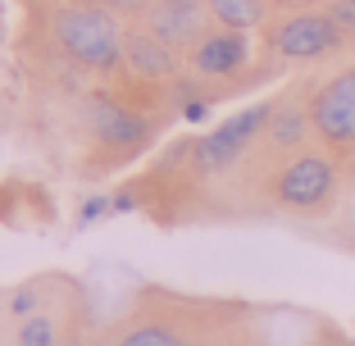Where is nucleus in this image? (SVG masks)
I'll return each mask as SVG.
<instances>
[{"label":"nucleus","instance_id":"f257e3e1","mask_svg":"<svg viewBox=\"0 0 355 346\" xmlns=\"http://www.w3.org/2000/svg\"><path fill=\"white\" fill-rule=\"evenodd\" d=\"M123 37L114 14L105 5H69L55 14V42L64 46V55L96 73H114L123 64Z\"/></svg>","mask_w":355,"mask_h":346},{"label":"nucleus","instance_id":"f03ea898","mask_svg":"<svg viewBox=\"0 0 355 346\" xmlns=\"http://www.w3.org/2000/svg\"><path fill=\"white\" fill-rule=\"evenodd\" d=\"M333 196H337V164L328 155H319V150H301L273 178V200L282 210L314 214V210H324Z\"/></svg>","mask_w":355,"mask_h":346},{"label":"nucleus","instance_id":"7ed1b4c3","mask_svg":"<svg viewBox=\"0 0 355 346\" xmlns=\"http://www.w3.org/2000/svg\"><path fill=\"white\" fill-rule=\"evenodd\" d=\"M269 119H273L269 101H260V105L232 114L228 123H219L214 132H205L200 141H191V164H196L200 173H223V168H232L246 150H251L255 137L269 128Z\"/></svg>","mask_w":355,"mask_h":346},{"label":"nucleus","instance_id":"20e7f679","mask_svg":"<svg viewBox=\"0 0 355 346\" xmlns=\"http://www.w3.org/2000/svg\"><path fill=\"white\" fill-rule=\"evenodd\" d=\"M269 46L282 60H324V55L346 46V32L328 19V10H301V14H287L282 23H273Z\"/></svg>","mask_w":355,"mask_h":346},{"label":"nucleus","instance_id":"39448f33","mask_svg":"<svg viewBox=\"0 0 355 346\" xmlns=\"http://www.w3.org/2000/svg\"><path fill=\"white\" fill-rule=\"evenodd\" d=\"M310 123L333 150L355 146V69L319 87V96L310 101Z\"/></svg>","mask_w":355,"mask_h":346},{"label":"nucleus","instance_id":"423d86ee","mask_svg":"<svg viewBox=\"0 0 355 346\" xmlns=\"http://www.w3.org/2000/svg\"><path fill=\"white\" fill-rule=\"evenodd\" d=\"M87 128L101 146H114V150H141L155 132V123L141 114H132L128 105L110 101V96H92L87 101Z\"/></svg>","mask_w":355,"mask_h":346},{"label":"nucleus","instance_id":"0eeeda50","mask_svg":"<svg viewBox=\"0 0 355 346\" xmlns=\"http://www.w3.org/2000/svg\"><path fill=\"white\" fill-rule=\"evenodd\" d=\"M205 0H150L146 5V32H155L164 46L187 51L205 37Z\"/></svg>","mask_w":355,"mask_h":346},{"label":"nucleus","instance_id":"6e6552de","mask_svg":"<svg viewBox=\"0 0 355 346\" xmlns=\"http://www.w3.org/2000/svg\"><path fill=\"white\" fill-rule=\"evenodd\" d=\"M251 64V37L232 28H214L191 46V69L200 78H232Z\"/></svg>","mask_w":355,"mask_h":346},{"label":"nucleus","instance_id":"1a4fd4ad","mask_svg":"<svg viewBox=\"0 0 355 346\" xmlns=\"http://www.w3.org/2000/svg\"><path fill=\"white\" fill-rule=\"evenodd\" d=\"M123 64L132 69L137 78H146V83H168L178 73V51L164 46L155 32H128L123 37Z\"/></svg>","mask_w":355,"mask_h":346},{"label":"nucleus","instance_id":"9d476101","mask_svg":"<svg viewBox=\"0 0 355 346\" xmlns=\"http://www.w3.org/2000/svg\"><path fill=\"white\" fill-rule=\"evenodd\" d=\"M269 141L273 146H282V150H296L305 141V137L314 132V123H310V110L305 105H273V119H269Z\"/></svg>","mask_w":355,"mask_h":346},{"label":"nucleus","instance_id":"9b49d317","mask_svg":"<svg viewBox=\"0 0 355 346\" xmlns=\"http://www.w3.org/2000/svg\"><path fill=\"white\" fill-rule=\"evenodd\" d=\"M205 10L219 28H232V32H251L269 19V5L264 0H205Z\"/></svg>","mask_w":355,"mask_h":346},{"label":"nucleus","instance_id":"f8f14e48","mask_svg":"<svg viewBox=\"0 0 355 346\" xmlns=\"http://www.w3.org/2000/svg\"><path fill=\"white\" fill-rule=\"evenodd\" d=\"M119 346H191V342H187L182 333H178L173 324H159V319H150V324L128 328Z\"/></svg>","mask_w":355,"mask_h":346},{"label":"nucleus","instance_id":"ddd939ff","mask_svg":"<svg viewBox=\"0 0 355 346\" xmlns=\"http://www.w3.org/2000/svg\"><path fill=\"white\" fill-rule=\"evenodd\" d=\"M19 346H60L55 319H51V315H32V319H23V328H19Z\"/></svg>","mask_w":355,"mask_h":346},{"label":"nucleus","instance_id":"4468645a","mask_svg":"<svg viewBox=\"0 0 355 346\" xmlns=\"http://www.w3.org/2000/svg\"><path fill=\"white\" fill-rule=\"evenodd\" d=\"M324 10H328V19L346 32V42H351L355 37V0H333V5H324Z\"/></svg>","mask_w":355,"mask_h":346},{"label":"nucleus","instance_id":"2eb2a0df","mask_svg":"<svg viewBox=\"0 0 355 346\" xmlns=\"http://www.w3.org/2000/svg\"><path fill=\"white\" fill-rule=\"evenodd\" d=\"M105 210H114V196H87L83 205H78V219H83V223H96Z\"/></svg>","mask_w":355,"mask_h":346},{"label":"nucleus","instance_id":"dca6fc26","mask_svg":"<svg viewBox=\"0 0 355 346\" xmlns=\"http://www.w3.org/2000/svg\"><path fill=\"white\" fill-rule=\"evenodd\" d=\"M19 319H32V310H37V287H23L19 296H14V305H10Z\"/></svg>","mask_w":355,"mask_h":346},{"label":"nucleus","instance_id":"f3484780","mask_svg":"<svg viewBox=\"0 0 355 346\" xmlns=\"http://www.w3.org/2000/svg\"><path fill=\"white\" fill-rule=\"evenodd\" d=\"M96 5H105V10H146L150 0H96Z\"/></svg>","mask_w":355,"mask_h":346},{"label":"nucleus","instance_id":"a211bd4d","mask_svg":"<svg viewBox=\"0 0 355 346\" xmlns=\"http://www.w3.org/2000/svg\"><path fill=\"white\" fill-rule=\"evenodd\" d=\"M278 5H287V10H310V5H333V0H278Z\"/></svg>","mask_w":355,"mask_h":346}]
</instances>
